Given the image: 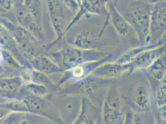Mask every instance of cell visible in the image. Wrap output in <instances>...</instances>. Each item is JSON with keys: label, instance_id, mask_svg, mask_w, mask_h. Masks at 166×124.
Returning a JSON list of instances; mask_svg holds the SVG:
<instances>
[{"label": "cell", "instance_id": "cell-1", "mask_svg": "<svg viewBox=\"0 0 166 124\" xmlns=\"http://www.w3.org/2000/svg\"><path fill=\"white\" fill-rule=\"evenodd\" d=\"M128 97L139 107H145L149 103L150 93L149 86L144 81H139L133 84L128 92Z\"/></svg>", "mask_w": 166, "mask_h": 124}, {"label": "cell", "instance_id": "cell-2", "mask_svg": "<svg viewBox=\"0 0 166 124\" xmlns=\"http://www.w3.org/2000/svg\"><path fill=\"white\" fill-rule=\"evenodd\" d=\"M2 58V54H1V53H0V59Z\"/></svg>", "mask_w": 166, "mask_h": 124}]
</instances>
